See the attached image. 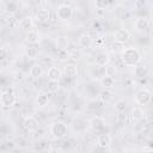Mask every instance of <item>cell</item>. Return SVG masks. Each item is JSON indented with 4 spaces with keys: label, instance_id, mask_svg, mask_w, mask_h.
Returning a JSON list of instances; mask_svg holds the SVG:
<instances>
[{
    "label": "cell",
    "instance_id": "obj_1",
    "mask_svg": "<svg viewBox=\"0 0 153 153\" xmlns=\"http://www.w3.org/2000/svg\"><path fill=\"white\" fill-rule=\"evenodd\" d=\"M121 60L127 67H134L135 65L140 63L141 61V54L136 48L128 47L123 48L121 51Z\"/></svg>",
    "mask_w": 153,
    "mask_h": 153
},
{
    "label": "cell",
    "instance_id": "obj_2",
    "mask_svg": "<svg viewBox=\"0 0 153 153\" xmlns=\"http://www.w3.org/2000/svg\"><path fill=\"white\" fill-rule=\"evenodd\" d=\"M49 131L51 134V136L54 139H63L67 133H68V128H67V124L65 122H61V121H54L53 123H50V127H49Z\"/></svg>",
    "mask_w": 153,
    "mask_h": 153
},
{
    "label": "cell",
    "instance_id": "obj_3",
    "mask_svg": "<svg viewBox=\"0 0 153 153\" xmlns=\"http://www.w3.org/2000/svg\"><path fill=\"white\" fill-rule=\"evenodd\" d=\"M134 100L137 105H147L151 103L152 100V92L147 88H142V90H139L135 96H134Z\"/></svg>",
    "mask_w": 153,
    "mask_h": 153
},
{
    "label": "cell",
    "instance_id": "obj_4",
    "mask_svg": "<svg viewBox=\"0 0 153 153\" xmlns=\"http://www.w3.org/2000/svg\"><path fill=\"white\" fill-rule=\"evenodd\" d=\"M56 17L59 20H62V22H67L72 17H73V8L69 6V5H66V4H62L57 7L56 10Z\"/></svg>",
    "mask_w": 153,
    "mask_h": 153
},
{
    "label": "cell",
    "instance_id": "obj_5",
    "mask_svg": "<svg viewBox=\"0 0 153 153\" xmlns=\"http://www.w3.org/2000/svg\"><path fill=\"white\" fill-rule=\"evenodd\" d=\"M0 104L5 108H11L16 104V93L12 90L2 91L0 94Z\"/></svg>",
    "mask_w": 153,
    "mask_h": 153
},
{
    "label": "cell",
    "instance_id": "obj_6",
    "mask_svg": "<svg viewBox=\"0 0 153 153\" xmlns=\"http://www.w3.org/2000/svg\"><path fill=\"white\" fill-rule=\"evenodd\" d=\"M129 38H130V32L124 27H120L114 32V39L117 43L124 44L126 42L129 41Z\"/></svg>",
    "mask_w": 153,
    "mask_h": 153
},
{
    "label": "cell",
    "instance_id": "obj_7",
    "mask_svg": "<svg viewBox=\"0 0 153 153\" xmlns=\"http://www.w3.org/2000/svg\"><path fill=\"white\" fill-rule=\"evenodd\" d=\"M112 143V136L109 133H100V135L97 137V145L100 148H109Z\"/></svg>",
    "mask_w": 153,
    "mask_h": 153
},
{
    "label": "cell",
    "instance_id": "obj_8",
    "mask_svg": "<svg viewBox=\"0 0 153 153\" xmlns=\"http://www.w3.org/2000/svg\"><path fill=\"white\" fill-rule=\"evenodd\" d=\"M47 76L50 81H60L62 79V72L57 66H50L47 71Z\"/></svg>",
    "mask_w": 153,
    "mask_h": 153
},
{
    "label": "cell",
    "instance_id": "obj_9",
    "mask_svg": "<svg viewBox=\"0 0 153 153\" xmlns=\"http://www.w3.org/2000/svg\"><path fill=\"white\" fill-rule=\"evenodd\" d=\"M90 126H91V128H92L94 131H103V130L105 129L106 122H105V120H104L102 116H94V117L91 120Z\"/></svg>",
    "mask_w": 153,
    "mask_h": 153
},
{
    "label": "cell",
    "instance_id": "obj_10",
    "mask_svg": "<svg viewBox=\"0 0 153 153\" xmlns=\"http://www.w3.org/2000/svg\"><path fill=\"white\" fill-rule=\"evenodd\" d=\"M94 63L105 67L106 65L110 63V55L106 51H99L96 56H94Z\"/></svg>",
    "mask_w": 153,
    "mask_h": 153
},
{
    "label": "cell",
    "instance_id": "obj_11",
    "mask_svg": "<svg viewBox=\"0 0 153 153\" xmlns=\"http://www.w3.org/2000/svg\"><path fill=\"white\" fill-rule=\"evenodd\" d=\"M134 27L139 32H145L149 29V20L146 18H137L134 22Z\"/></svg>",
    "mask_w": 153,
    "mask_h": 153
},
{
    "label": "cell",
    "instance_id": "obj_12",
    "mask_svg": "<svg viewBox=\"0 0 153 153\" xmlns=\"http://www.w3.org/2000/svg\"><path fill=\"white\" fill-rule=\"evenodd\" d=\"M148 74V71H147V67L143 66V65H135L134 66V69H133V75L137 79H145Z\"/></svg>",
    "mask_w": 153,
    "mask_h": 153
},
{
    "label": "cell",
    "instance_id": "obj_13",
    "mask_svg": "<svg viewBox=\"0 0 153 153\" xmlns=\"http://www.w3.org/2000/svg\"><path fill=\"white\" fill-rule=\"evenodd\" d=\"M24 128L29 131H35L38 128V122L33 116H27L24 118Z\"/></svg>",
    "mask_w": 153,
    "mask_h": 153
},
{
    "label": "cell",
    "instance_id": "obj_14",
    "mask_svg": "<svg viewBox=\"0 0 153 153\" xmlns=\"http://www.w3.org/2000/svg\"><path fill=\"white\" fill-rule=\"evenodd\" d=\"M35 19L38 23L49 22V19H50V12H49V10H47V8H39V10H37V12L35 14Z\"/></svg>",
    "mask_w": 153,
    "mask_h": 153
},
{
    "label": "cell",
    "instance_id": "obj_15",
    "mask_svg": "<svg viewBox=\"0 0 153 153\" xmlns=\"http://www.w3.org/2000/svg\"><path fill=\"white\" fill-rule=\"evenodd\" d=\"M114 98V92L111 91V88H104L98 93V99L102 103H110Z\"/></svg>",
    "mask_w": 153,
    "mask_h": 153
},
{
    "label": "cell",
    "instance_id": "obj_16",
    "mask_svg": "<svg viewBox=\"0 0 153 153\" xmlns=\"http://www.w3.org/2000/svg\"><path fill=\"white\" fill-rule=\"evenodd\" d=\"M25 41H26L29 44H33V45L37 44V43H39V41H41L39 32L36 31V30H30V31H27L26 37H25Z\"/></svg>",
    "mask_w": 153,
    "mask_h": 153
},
{
    "label": "cell",
    "instance_id": "obj_17",
    "mask_svg": "<svg viewBox=\"0 0 153 153\" xmlns=\"http://www.w3.org/2000/svg\"><path fill=\"white\" fill-rule=\"evenodd\" d=\"M99 84L103 88H112L115 87V78L104 74L100 79H99Z\"/></svg>",
    "mask_w": 153,
    "mask_h": 153
},
{
    "label": "cell",
    "instance_id": "obj_18",
    "mask_svg": "<svg viewBox=\"0 0 153 153\" xmlns=\"http://www.w3.org/2000/svg\"><path fill=\"white\" fill-rule=\"evenodd\" d=\"M35 103L38 108H44L45 105H48L49 103V94L45 93V92H41L36 96L35 98Z\"/></svg>",
    "mask_w": 153,
    "mask_h": 153
},
{
    "label": "cell",
    "instance_id": "obj_19",
    "mask_svg": "<svg viewBox=\"0 0 153 153\" xmlns=\"http://www.w3.org/2000/svg\"><path fill=\"white\" fill-rule=\"evenodd\" d=\"M18 26L22 29V30H32L33 27V19L31 17H24L23 19H20L18 22Z\"/></svg>",
    "mask_w": 153,
    "mask_h": 153
},
{
    "label": "cell",
    "instance_id": "obj_20",
    "mask_svg": "<svg viewBox=\"0 0 153 153\" xmlns=\"http://www.w3.org/2000/svg\"><path fill=\"white\" fill-rule=\"evenodd\" d=\"M130 117H131V120L134 122H140V121H142L145 118V112L140 106H135V108L131 109Z\"/></svg>",
    "mask_w": 153,
    "mask_h": 153
},
{
    "label": "cell",
    "instance_id": "obj_21",
    "mask_svg": "<svg viewBox=\"0 0 153 153\" xmlns=\"http://www.w3.org/2000/svg\"><path fill=\"white\" fill-rule=\"evenodd\" d=\"M63 72H65L66 76L69 78V79H74V78L78 76V67L75 65H72V63L66 65L65 68H63Z\"/></svg>",
    "mask_w": 153,
    "mask_h": 153
},
{
    "label": "cell",
    "instance_id": "obj_22",
    "mask_svg": "<svg viewBox=\"0 0 153 153\" xmlns=\"http://www.w3.org/2000/svg\"><path fill=\"white\" fill-rule=\"evenodd\" d=\"M78 44L81 48H90L92 45V37L88 33H82L78 38Z\"/></svg>",
    "mask_w": 153,
    "mask_h": 153
},
{
    "label": "cell",
    "instance_id": "obj_23",
    "mask_svg": "<svg viewBox=\"0 0 153 153\" xmlns=\"http://www.w3.org/2000/svg\"><path fill=\"white\" fill-rule=\"evenodd\" d=\"M29 74H30V76L33 78V79H39V78L42 76V74H43L42 66H39V65H33V66H31V68H30V71H29Z\"/></svg>",
    "mask_w": 153,
    "mask_h": 153
},
{
    "label": "cell",
    "instance_id": "obj_24",
    "mask_svg": "<svg viewBox=\"0 0 153 153\" xmlns=\"http://www.w3.org/2000/svg\"><path fill=\"white\" fill-rule=\"evenodd\" d=\"M25 56L27 59H36L38 56V49L36 47H27L25 49Z\"/></svg>",
    "mask_w": 153,
    "mask_h": 153
},
{
    "label": "cell",
    "instance_id": "obj_25",
    "mask_svg": "<svg viewBox=\"0 0 153 153\" xmlns=\"http://www.w3.org/2000/svg\"><path fill=\"white\" fill-rule=\"evenodd\" d=\"M47 88H48V92L56 93L60 90V81H50L49 80L47 84Z\"/></svg>",
    "mask_w": 153,
    "mask_h": 153
},
{
    "label": "cell",
    "instance_id": "obj_26",
    "mask_svg": "<svg viewBox=\"0 0 153 153\" xmlns=\"http://www.w3.org/2000/svg\"><path fill=\"white\" fill-rule=\"evenodd\" d=\"M110 5V0H94V6L97 10H105Z\"/></svg>",
    "mask_w": 153,
    "mask_h": 153
},
{
    "label": "cell",
    "instance_id": "obj_27",
    "mask_svg": "<svg viewBox=\"0 0 153 153\" xmlns=\"http://www.w3.org/2000/svg\"><path fill=\"white\" fill-rule=\"evenodd\" d=\"M127 108V102L123 100V99H118L116 103H115V109L118 111V112H123Z\"/></svg>",
    "mask_w": 153,
    "mask_h": 153
},
{
    "label": "cell",
    "instance_id": "obj_28",
    "mask_svg": "<svg viewBox=\"0 0 153 153\" xmlns=\"http://www.w3.org/2000/svg\"><path fill=\"white\" fill-rule=\"evenodd\" d=\"M56 45L59 49H67V45H68V39L65 38V37H59L56 39Z\"/></svg>",
    "mask_w": 153,
    "mask_h": 153
},
{
    "label": "cell",
    "instance_id": "obj_29",
    "mask_svg": "<svg viewBox=\"0 0 153 153\" xmlns=\"http://www.w3.org/2000/svg\"><path fill=\"white\" fill-rule=\"evenodd\" d=\"M105 74L106 75H110V76H115L116 73H117V69L115 66H111V65H106L105 67Z\"/></svg>",
    "mask_w": 153,
    "mask_h": 153
},
{
    "label": "cell",
    "instance_id": "obj_30",
    "mask_svg": "<svg viewBox=\"0 0 153 153\" xmlns=\"http://www.w3.org/2000/svg\"><path fill=\"white\" fill-rule=\"evenodd\" d=\"M57 56H59V59H60L61 61H65V60H67V59L69 57V53L67 51V49H59Z\"/></svg>",
    "mask_w": 153,
    "mask_h": 153
},
{
    "label": "cell",
    "instance_id": "obj_31",
    "mask_svg": "<svg viewBox=\"0 0 153 153\" xmlns=\"http://www.w3.org/2000/svg\"><path fill=\"white\" fill-rule=\"evenodd\" d=\"M8 57V50L5 47H0V62H4Z\"/></svg>",
    "mask_w": 153,
    "mask_h": 153
},
{
    "label": "cell",
    "instance_id": "obj_32",
    "mask_svg": "<svg viewBox=\"0 0 153 153\" xmlns=\"http://www.w3.org/2000/svg\"><path fill=\"white\" fill-rule=\"evenodd\" d=\"M142 151H148V152H151V151H152V147H149V146H143V147H142Z\"/></svg>",
    "mask_w": 153,
    "mask_h": 153
},
{
    "label": "cell",
    "instance_id": "obj_33",
    "mask_svg": "<svg viewBox=\"0 0 153 153\" xmlns=\"http://www.w3.org/2000/svg\"><path fill=\"white\" fill-rule=\"evenodd\" d=\"M1 1H4V0H0V2H1Z\"/></svg>",
    "mask_w": 153,
    "mask_h": 153
}]
</instances>
